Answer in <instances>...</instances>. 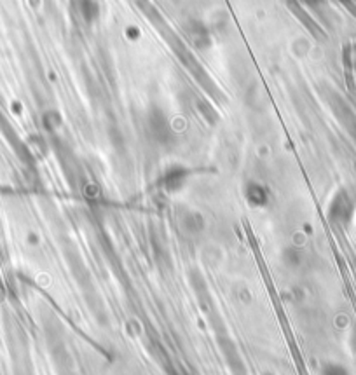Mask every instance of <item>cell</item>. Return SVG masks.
Returning a JSON list of instances; mask_svg holds the SVG:
<instances>
[{"mask_svg": "<svg viewBox=\"0 0 356 375\" xmlns=\"http://www.w3.org/2000/svg\"><path fill=\"white\" fill-rule=\"evenodd\" d=\"M79 13L88 23L96 22L100 15V6L96 0H79Z\"/></svg>", "mask_w": 356, "mask_h": 375, "instance_id": "6da1fadb", "label": "cell"}]
</instances>
